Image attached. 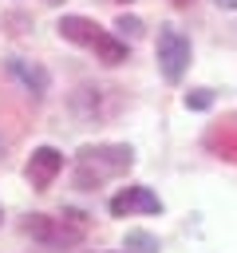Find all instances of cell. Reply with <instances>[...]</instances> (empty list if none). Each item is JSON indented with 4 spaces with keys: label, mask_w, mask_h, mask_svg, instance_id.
I'll list each match as a JSON object with an SVG mask.
<instances>
[{
    "label": "cell",
    "mask_w": 237,
    "mask_h": 253,
    "mask_svg": "<svg viewBox=\"0 0 237 253\" xmlns=\"http://www.w3.org/2000/svg\"><path fill=\"white\" fill-rule=\"evenodd\" d=\"M134 166V150L122 142H99V146H83L75 158V186L79 190H99L103 178L126 174Z\"/></svg>",
    "instance_id": "1"
},
{
    "label": "cell",
    "mask_w": 237,
    "mask_h": 253,
    "mask_svg": "<svg viewBox=\"0 0 237 253\" xmlns=\"http://www.w3.org/2000/svg\"><path fill=\"white\" fill-rule=\"evenodd\" d=\"M20 229L47 249H75L87 237V213H79V210H67L59 217L55 213H28Z\"/></svg>",
    "instance_id": "2"
},
{
    "label": "cell",
    "mask_w": 237,
    "mask_h": 253,
    "mask_svg": "<svg viewBox=\"0 0 237 253\" xmlns=\"http://www.w3.org/2000/svg\"><path fill=\"white\" fill-rule=\"evenodd\" d=\"M59 36L63 40H71V43H79V47H91L103 63H122L126 59V43L118 40V36H111V32H103L95 20H87V16H63L59 24Z\"/></svg>",
    "instance_id": "3"
},
{
    "label": "cell",
    "mask_w": 237,
    "mask_h": 253,
    "mask_svg": "<svg viewBox=\"0 0 237 253\" xmlns=\"http://www.w3.org/2000/svg\"><path fill=\"white\" fill-rule=\"evenodd\" d=\"M154 51H158L162 79H166V83H178V79L186 75V67H190V40H186V32L174 28V24H162Z\"/></svg>",
    "instance_id": "4"
},
{
    "label": "cell",
    "mask_w": 237,
    "mask_h": 253,
    "mask_svg": "<svg viewBox=\"0 0 237 253\" xmlns=\"http://www.w3.org/2000/svg\"><path fill=\"white\" fill-rule=\"evenodd\" d=\"M59 170H63V154H59L55 146H36L32 158H28V166H24V174H28V182H32L36 190H47Z\"/></svg>",
    "instance_id": "5"
},
{
    "label": "cell",
    "mask_w": 237,
    "mask_h": 253,
    "mask_svg": "<svg viewBox=\"0 0 237 253\" xmlns=\"http://www.w3.org/2000/svg\"><path fill=\"white\" fill-rule=\"evenodd\" d=\"M158 210H162V202L146 186H126L122 194L111 198V213L115 217H126V213H158Z\"/></svg>",
    "instance_id": "6"
},
{
    "label": "cell",
    "mask_w": 237,
    "mask_h": 253,
    "mask_svg": "<svg viewBox=\"0 0 237 253\" xmlns=\"http://www.w3.org/2000/svg\"><path fill=\"white\" fill-rule=\"evenodd\" d=\"M205 150L217 154V158H225V162H237V115H225L221 123H209Z\"/></svg>",
    "instance_id": "7"
},
{
    "label": "cell",
    "mask_w": 237,
    "mask_h": 253,
    "mask_svg": "<svg viewBox=\"0 0 237 253\" xmlns=\"http://www.w3.org/2000/svg\"><path fill=\"white\" fill-rule=\"evenodd\" d=\"M8 71L32 91V95H43L47 91V83H51V75L40 67V63H32V59H8Z\"/></svg>",
    "instance_id": "8"
},
{
    "label": "cell",
    "mask_w": 237,
    "mask_h": 253,
    "mask_svg": "<svg viewBox=\"0 0 237 253\" xmlns=\"http://www.w3.org/2000/svg\"><path fill=\"white\" fill-rule=\"evenodd\" d=\"M130 253H158V237L146 233V229H126V241H122Z\"/></svg>",
    "instance_id": "9"
},
{
    "label": "cell",
    "mask_w": 237,
    "mask_h": 253,
    "mask_svg": "<svg viewBox=\"0 0 237 253\" xmlns=\"http://www.w3.org/2000/svg\"><path fill=\"white\" fill-rule=\"evenodd\" d=\"M115 28H118V36H130V40L142 36V20H138V16H118Z\"/></svg>",
    "instance_id": "10"
},
{
    "label": "cell",
    "mask_w": 237,
    "mask_h": 253,
    "mask_svg": "<svg viewBox=\"0 0 237 253\" xmlns=\"http://www.w3.org/2000/svg\"><path fill=\"white\" fill-rule=\"evenodd\" d=\"M186 107H190V111H205V107H213V91H190V95H186Z\"/></svg>",
    "instance_id": "11"
},
{
    "label": "cell",
    "mask_w": 237,
    "mask_h": 253,
    "mask_svg": "<svg viewBox=\"0 0 237 253\" xmlns=\"http://www.w3.org/2000/svg\"><path fill=\"white\" fill-rule=\"evenodd\" d=\"M217 8H237V0H213Z\"/></svg>",
    "instance_id": "12"
},
{
    "label": "cell",
    "mask_w": 237,
    "mask_h": 253,
    "mask_svg": "<svg viewBox=\"0 0 237 253\" xmlns=\"http://www.w3.org/2000/svg\"><path fill=\"white\" fill-rule=\"evenodd\" d=\"M174 4H178V8H186V4H194V0H174Z\"/></svg>",
    "instance_id": "13"
},
{
    "label": "cell",
    "mask_w": 237,
    "mask_h": 253,
    "mask_svg": "<svg viewBox=\"0 0 237 253\" xmlns=\"http://www.w3.org/2000/svg\"><path fill=\"white\" fill-rule=\"evenodd\" d=\"M0 158H4V142H0Z\"/></svg>",
    "instance_id": "14"
},
{
    "label": "cell",
    "mask_w": 237,
    "mask_h": 253,
    "mask_svg": "<svg viewBox=\"0 0 237 253\" xmlns=\"http://www.w3.org/2000/svg\"><path fill=\"white\" fill-rule=\"evenodd\" d=\"M47 4H59V0H47Z\"/></svg>",
    "instance_id": "15"
}]
</instances>
